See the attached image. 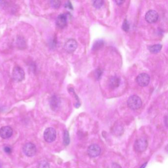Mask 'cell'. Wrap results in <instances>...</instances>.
<instances>
[{
	"mask_svg": "<svg viewBox=\"0 0 168 168\" xmlns=\"http://www.w3.org/2000/svg\"><path fill=\"white\" fill-rule=\"evenodd\" d=\"M146 165H147V163H145V164H143L142 167H140V168H145Z\"/></svg>",
	"mask_w": 168,
	"mask_h": 168,
	"instance_id": "cell-27",
	"label": "cell"
},
{
	"mask_svg": "<svg viewBox=\"0 0 168 168\" xmlns=\"http://www.w3.org/2000/svg\"><path fill=\"white\" fill-rule=\"evenodd\" d=\"M70 139L69 132L67 131H65L64 133V137H63V143L65 146H68L70 143Z\"/></svg>",
	"mask_w": 168,
	"mask_h": 168,
	"instance_id": "cell-15",
	"label": "cell"
},
{
	"mask_svg": "<svg viewBox=\"0 0 168 168\" xmlns=\"http://www.w3.org/2000/svg\"><path fill=\"white\" fill-rule=\"evenodd\" d=\"M67 24V16L65 14H60L56 20V25L60 28H63Z\"/></svg>",
	"mask_w": 168,
	"mask_h": 168,
	"instance_id": "cell-11",
	"label": "cell"
},
{
	"mask_svg": "<svg viewBox=\"0 0 168 168\" xmlns=\"http://www.w3.org/2000/svg\"><path fill=\"white\" fill-rule=\"evenodd\" d=\"M122 29L123 30L126 32H128L130 29V25H129V23L128 21L125 19L124 21L123 22V25H122Z\"/></svg>",
	"mask_w": 168,
	"mask_h": 168,
	"instance_id": "cell-21",
	"label": "cell"
},
{
	"mask_svg": "<svg viewBox=\"0 0 168 168\" xmlns=\"http://www.w3.org/2000/svg\"><path fill=\"white\" fill-rule=\"evenodd\" d=\"M12 77L13 80L16 82H21L25 78V72L24 70L20 67H15L12 71Z\"/></svg>",
	"mask_w": 168,
	"mask_h": 168,
	"instance_id": "cell-2",
	"label": "cell"
},
{
	"mask_svg": "<svg viewBox=\"0 0 168 168\" xmlns=\"http://www.w3.org/2000/svg\"><path fill=\"white\" fill-rule=\"evenodd\" d=\"M37 168H50L49 164L47 161L44 160L40 162Z\"/></svg>",
	"mask_w": 168,
	"mask_h": 168,
	"instance_id": "cell-19",
	"label": "cell"
},
{
	"mask_svg": "<svg viewBox=\"0 0 168 168\" xmlns=\"http://www.w3.org/2000/svg\"><path fill=\"white\" fill-rule=\"evenodd\" d=\"M124 1H115V2H116L117 5H121L124 2Z\"/></svg>",
	"mask_w": 168,
	"mask_h": 168,
	"instance_id": "cell-26",
	"label": "cell"
},
{
	"mask_svg": "<svg viewBox=\"0 0 168 168\" xmlns=\"http://www.w3.org/2000/svg\"><path fill=\"white\" fill-rule=\"evenodd\" d=\"M104 4V1L102 0H99V1H95L93 2V5L94 7L96 8H101L103 5Z\"/></svg>",
	"mask_w": 168,
	"mask_h": 168,
	"instance_id": "cell-18",
	"label": "cell"
},
{
	"mask_svg": "<svg viewBox=\"0 0 168 168\" xmlns=\"http://www.w3.org/2000/svg\"><path fill=\"white\" fill-rule=\"evenodd\" d=\"M127 105L128 107L133 110H136L141 108L142 105V101L138 96L132 95L128 99Z\"/></svg>",
	"mask_w": 168,
	"mask_h": 168,
	"instance_id": "cell-1",
	"label": "cell"
},
{
	"mask_svg": "<svg viewBox=\"0 0 168 168\" xmlns=\"http://www.w3.org/2000/svg\"><path fill=\"white\" fill-rule=\"evenodd\" d=\"M23 151L26 156L32 157L36 154L37 148L34 144L31 142H29L24 145L23 148Z\"/></svg>",
	"mask_w": 168,
	"mask_h": 168,
	"instance_id": "cell-5",
	"label": "cell"
},
{
	"mask_svg": "<svg viewBox=\"0 0 168 168\" xmlns=\"http://www.w3.org/2000/svg\"><path fill=\"white\" fill-rule=\"evenodd\" d=\"M65 7H68V8L72 10V4L70 2H67L66 3L65 5Z\"/></svg>",
	"mask_w": 168,
	"mask_h": 168,
	"instance_id": "cell-23",
	"label": "cell"
},
{
	"mask_svg": "<svg viewBox=\"0 0 168 168\" xmlns=\"http://www.w3.org/2000/svg\"><path fill=\"white\" fill-rule=\"evenodd\" d=\"M17 45H18V47L20 49H24L26 46V43H25V40H24L22 39L21 37H19L17 39Z\"/></svg>",
	"mask_w": 168,
	"mask_h": 168,
	"instance_id": "cell-17",
	"label": "cell"
},
{
	"mask_svg": "<svg viewBox=\"0 0 168 168\" xmlns=\"http://www.w3.org/2000/svg\"><path fill=\"white\" fill-rule=\"evenodd\" d=\"M148 146V142L146 138H141L137 140L135 142L134 147L136 152H142L147 149Z\"/></svg>",
	"mask_w": 168,
	"mask_h": 168,
	"instance_id": "cell-3",
	"label": "cell"
},
{
	"mask_svg": "<svg viewBox=\"0 0 168 168\" xmlns=\"http://www.w3.org/2000/svg\"><path fill=\"white\" fill-rule=\"evenodd\" d=\"M120 84V79L119 77H112L110 80V87L112 88L113 89L115 88L118 87Z\"/></svg>",
	"mask_w": 168,
	"mask_h": 168,
	"instance_id": "cell-12",
	"label": "cell"
},
{
	"mask_svg": "<svg viewBox=\"0 0 168 168\" xmlns=\"http://www.w3.org/2000/svg\"><path fill=\"white\" fill-rule=\"evenodd\" d=\"M77 43L75 40L69 39L64 44V49L68 53H72L77 49Z\"/></svg>",
	"mask_w": 168,
	"mask_h": 168,
	"instance_id": "cell-7",
	"label": "cell"
},
{
	"mask_svg": "<svg viewBox=\"0 0 168 168\" xmlns=\"http://www.w3.org/2000/svg\"><path fill=\"white\" fill-rule=\"evenodd\" d=\"M158 14L154 10H150L148 11L145 16L146 21L149 23L156 22L158 19Z\"/></svg>",
	"mask_w": 168,
	"mask_h": 168,
	"instance_id": "cell-9",
	"label": "cell"
},
{
	"mask_svg": "<svg viewBox=\"0 0 168 168\" xmlns=\"http://www.w3.org/2000/svg\"><path fill=\"white\" fill-rule=\"evenodd\" d=\"M87 152L91 157H96L101 153V148L98 144H93L88 147Z\"/></svg>",
	"mask_w": 168,
	"mask_h": 168,
	"instance_id": "cell-8",
	"label": "cell"
},
{
	"mask_svg": "<svg viewBox=\"0 0 168 168\" xmlns=\"http://www.w3.org/2000/svg\"><path fill=\"white\" fill-rule=\"evenodd\" d=\"M4 151H5V152L7 153H10L12 152V149L10 148V147H4Z\"/></svg>",
	"mask_w": 168,
	"mask_h": 168,
	"instance_id": "cell-22",
	"label": "cell"
},
{
	"mask_svg": "<svg viewBox=\"0 0 168 168\" xmlns=\"http://www.w3.org/2000/svg\"><path fill=\"white\" fill-rule=\"evenodd\" d=\"M150 77L146 73H141L136 78L137 83L142 87L147 86L150 82Z\"/></svg>",
	"mask_w": 168,
	"mask_h": 168,
	"instance_id": "cell-6",
	"label": "cell"
},
{
	"mask_svg": "<svg viewBox=\"0 0 168 168\" xmlns=\"http://www.w3.org/2000/svg\"><path fill=\"white\" fill-rule=\"evenodd\" d=\"M13 130L10 126L2 127L0 129V136L4 139H7L12 136Z\"/></svg>",
	"mask_w": 168,
	"mask_h": 168,
	"instance_id": "cell-10",
	"label": "cell"
},
{
	"mask_svg": "<svg viewBox=\"0 0 168 168\" xmlns=\"http://www.w3.org/2000/svg\"><path fill=\"white\" fill-rule=\"evenodd\" d=\"M104 45V42L103 40H97L94 43L93 46V50H97L101 49Z\"/></svg>",
	"mask_w": 168,
	"mask_h": 168,
	"instance_id": "cell-16",
	"label": "cell"
},
{
	"mask_svg": "<svg viewBox=\"0 0 168 168\" xmlns=\"http://www.w3.org/2000/svg\"><path fill=\"white\" fill-rule=\"evenodd\" d=\"M50 4L54 8H58L60 7L61 2L60 1H51Z\"/></svg>",
	"mask_w": 168,
	"mask_h": 168,
	"instance_id": "cell-20",
	"label": "cell"
},
{
	"mask_svg": "<svg viewBox=\"0 0 168 168\" xmlns=\"http://www.w3.org/2000/svg\"><path fill=\"white\" fill-rule=\"evenodd\" d=\"M96 75H97V78H99L102 76V72H101V70H97V72H96Z\"/></svg>",
	"mask_w": 168,
	"mask_h": 168,
	"instance_id": "cell-24",
	"label": "cell"
},
{
	"mask_svg": "<svg viewBox=\"0 0 168 168\" xmlns=\"http://www.w3.org/2000/svg\"><path fill=\"white\" fill-rule=\"evenodd\" d=\"M44 138L46 142H53L56 138V132L55 130L51 127L45 129L44 132Z\"/></svg>",
	"mask_w": 168,
	"mask_h": 168,
	"instance_id": "cell-4",
	"label": "cell"
},
{
	"mask_svg": "<svg viewBox=\"0 0 168 168\" xmlns=\"http://www.w3.org/2000/svg\"><path fill=\"white\" fill-rule=\"evenodd\" d=\"M50 106H51V109L53 110H55L56 109L58 108L59 104V101L57 97L56 96H53L51 98L50 100Z\"/></svg>",
	"mask_w": 168,
	"mask_h": 168,
	"instance_id": "cell-13",
	"label": "cell"
},
{
	"mask_svg": "<svg viewBox=\"0 0 168 168\" xmlns=\"http://www.w3.org/2000/svg\"><path fill=\"white\" fill-rule=\"evenodd\" d=\"M112 168H122L117 163H113L112 165Z\"/></svg>",
	"mask_w": 168,
	"mask_h": 168,
	"instance_id": "cell-25",
	"label": "cell"
},
{
	"mask_svg": "<svg viewBox=\"0 0 168 168\" xmlns=\"http://www.w3.org/2000/svg\"><path fill=\"white\" fill-rule=\"evenodd\" d=\"M162 48V45L160 44H155V45L149 46L148 49H149V51L152 53L157 54L161 50Z\"/></svg>",
	"mask_w": 168,
	"mask_h": 168,
	"instance_id": "cell-14",
	"label": "cell"
}]
</instances>
